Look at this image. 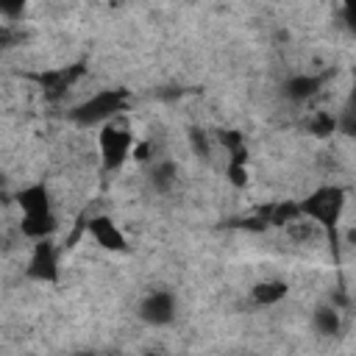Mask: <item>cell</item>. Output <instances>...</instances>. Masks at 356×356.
Returning a JSON list of instances; mask_svg holds the SVG:
<instances>
[{
    "instance_id": "6da1fadb",
    "label": "cell",
    "mask_w": 356,
    "mask_h": 356,
    "mask_svg": "<svg viewBox=\"0 0 356 356\" xmlns=\"http://www.w3.org/2000/svg\"><path fill=\"white\" fill-rule=\"evenodd\" d=\"M300 203V214L303 220L314 222L317 228L325 231V236L331 239V245H337V225L342 220V211H345V203H348V195L342 186L337 184H323L317 189H312Z\"/></svg>"
},
{
    "instance_id": "7a4b0ae2",
    "label": "cell",
    "mask_w": 356,
    "mask_h": 356,
    "mask_svg": "<svg viewBox=\"0 0 356 356\" xmlns=\"http://www.w3.org/2000/svg\"><path fill=\"white\" fill-rule=\"evenodd\" d=\"M128 106V89H100L95 95H89L86 100H81L78 106L70 108V120L81 128H95V125H108L114 122V117Z\"/></svg>"
},
{
    "instance_id": "3957f363",
    "label": "cell",
    "mask_w": 356,
    "mask_h": 356,
    "mask_svg": "<svg viewBox=\"0 0 356 356\" xmlns=\"http://www.w3.org/2000/svg\"><path fill=\"white\" fill-rule=\"evenodd\" d=\"M97 150H100L103 167H106L108 172H114V170H120V167L131 159V153L136 150V139H134V134H131L128 128L108 122V125H103L100 134H97Z\"/></svg>"
},
{
    "instance_id": "277c9868",
    "label": "cell",
    "mask_w": 356,
    "mask_h": 356,
    "mask_svg": "<svg viewBox=\"0 0 356 356\" xmlns=\"http://www.w3.org/2000/svg\"><path fill=\"white\" fill-rule=\"evenodd\" d=\"M25 275L31 281H39V284H56L58 281V248L53 245V239L33 242L31 259L25 264Z\"/></svg>"
},
{
    "instance_id": "5b68a950",
    "label": "cell",
    "mask_w": 356,
    "mask_h": 356,
    "mask_svg": "<svg viewBox=\"0 0 356 356\" xmlns=\"http://www.w3.org/2000/svg\"><path fill=\"white\" fill-rule=\"evenodd\" d=\"M139 317H142V323H147L153 328L170 325L175 320V295L167 289H156V292L145 295L139 303Z\"/></svg>"
},
{
    "instance_id": "8992f818",
    "label": "cell",
    "mask_w": 356,
    "mask_h": 356,
    "mask_svg": "<svg viewBox=\"0 0 356 356\" xmlns=\"http://www.w3.org/2000/svg\"><path fill=\"white\" fill-rule=\"evenodd\" d=\"M86 231L92 234V239L103 248V250H111V253H125L128 250V239L125 234L120 231V225L108 217V214H95L86 220Z\"/></svg>"
},
{
    "instance_id": "52a82bcc",
    "label": "cell",
    "mask_w": 356,
    "mask_h": 356,
    "mask_svg": "<svg viewBox=\"0 0 356 356\" xmlns=\"http://www.w3.org/2000/svg\"><path fill=\"white\" fill-rule=\"evenodd\" d=\"M14 200H17L19 211H22V217H25V214L53 211V206H50V189H47L44 184H28V186H19V189L14 192Z\"/></svg>"
},
{
    "instance_id": "ba28073f",
    "label": "cell",
    "mask_w": 356,
    "mask_h": 356,
    "mask_svg": "<svg viewBox=\"0 0 356 356\" xmlns=\"http://www.w3.org/2000/svg\"><path fill=\"white\" fill-rule=\"evenodd\" d=\"M325 83V75H309V72H300V75H292L286 83H284V95L292 100V103H309Z\"/></svg>"
},
{
    "instance_id": "9c48e42d",
    "label": "cell",
    "mask_w": 356,
    "mask_h": 356,
    "mask_svg": "<svg viewBox=\"0 0 356 356\" xmlns=\"http://www.w3.org/2000/svg\"><path fill=\"white\" fill-rule=\"evenodd\" d=\"M19 231L22 236L42 242V239H53V234L58 231V217L53 211H42V214H25L19 220Z\"/></svg>"
},
{
    "instance_id": "30bf717a",
    "label": "cell",
    "mask_w": 356,
    "mask_h": 356,
    "mask_svg": "<svg viewBox=\"0 0 356 356\" xmlns=\"http://www.w3.org/2000/svg\"><path fill=\"white\" fill-rule=\"evenodd\" d=\"M286 295H289V284L281 281V278L259 281V284L250 289V298H253L256 306H275V303H281Z\"/></svg>"
},
{
    "instance_id": "8fae6325",
    "label": "cell",
    "mask_w": 356,
    "mask_h": 356,
    "mask_svg": "<svg viewBox=\"0 0 356 356\" xmlns=\"http://www.w3.org/2000/svg\"><path fill=\"white\" fill-rule=\"evenodd\" d=\"M303 220L300 214V203H289V200H281V203H273L270 209H264V222L267 225H292Z\"/></svg>"
},
{
    "instance_id": "7c38bea8",
    "label": "cell",
    "mask_w": 356,
    "mask_h": 356,
    "mask_svg": "<svg viewBox=\"0 0 356 356\" xmlns=\"http://www.w3.org/2000/svg\"><path fill=\"white\" fill-rule=\"evenodd\" d=\"M175 181H178V167L172 164V161H156L153 164V170H150V184H153V189L156 192H170L172 186H175Z\"/></svg>"
},
{
    "instance_id": "4fadbf2b",
    "label": "cell",
    "mask_w": 356,
    "mask_h": 356,
    "mask_svg": "<svg viewBox=\"0 0 356 356\" xmlns=\"http://www.w3.org/2000/svg\"><path fill=\"white\" fill-rule=\"evenodd\" d=\"M312 323H314V331L323 334V337H334V334H339V325H342L339 312H337L334 306H320V309H314Z\"/></svg>"
},
{
    "instance_id": "5bb4252c",
    "label": "cell",
    "mask_w": 356,
    "mask_h": 356,
    "mask_svg": "<svg viewBox=\"0 0 356 356\" xmlns=\"http://www.w3.org/2000/svg\"><path fill=\"white\" fill-rule=\"evenodd\" d=\"M309 131H312L314 136H331V134L337 131V117H331V114H325V111H317V114H312V120H309Z\"/></svg>"
},
{
    "instance_id": "9a60e30c",
    "label": "cell",
    "mask_w": 356,
    "mask_h": 356,
    "mask_svg": "<svg viewBox=\"0 0 356 356\" xmlns=\"http://www.w3.org/2000/svg\"><path fill=\"white\" fill-rule=\"evenodd\" d=\"M189 142H192V150H195V156H200V159H209L211 147H209V136H206V131H200V128H192V131H189Z\"/></svg>"
},
{
    "instance_id": "2e32d148",
    "label": "cell",
    "mask_w": 356,
    "mask_h": 356,
    "mask_svg": "<svg viewBox=\"0 0 356 356\" xmlns=\"http://www.w3.org/2000/svg\"><path fill=\"white\" fill-rule=\"evenodd\" d=\"M337 131L345 136H356V111L348 108L342 117H337Z\"/></svg>"
},
{
    "instance_id": "e0dca14e",
    "label": "cell",
    "mask_w": 356,
    "mask_h": 356,
    "mask_svg": "<svg viewBox=\"0 0 356 356\" xmlns=\"http://www.w3.org/2000/svg\"><path fill=\"white\" fill-rule=\"evenodd\" d=\"M342 22H345V28L356 36V0H348V3L342 6Z\"/></svg>"
},
{
    "instance_id": "ac0fdd59",
    "label": "cell",
    "mask_w": 356,
    "mask_h": 356,
    "mask_svg": "<svg viewBox=\"0 0 356 356\" xmlns=\"http://www.w3.org/2000/svg\"><path fill=\"white\" fill-rule=\"evenodd\" d=\"M22 11H25L22 3H0V14L3 17H19Z\"/></svg>"
},
{
    "instance_id": "d6986e66",
    "label": "cell",
    "mask_w": 356,
    "mask_h": 356,
    "mask_svg": "<svg viewBox=\"0 0 356 356\" xmlns=\"http://www.w3.org/2000/svg\"><path fill=\"white\" fill-rule=\"evenodd\" d=\"M348 108L356 111V72H353V83H350V92H348Z\"/></svg>"
},
{
    "instance_id": "ffe728a7",
    "label": "cell",
    "mask_w": 356,
    "mask_h": 356,
    "mask_svg": "<svg viewBox=\"0 0 356 356\" xmlns=\"http://www.w3.org/2000/svg\"><path fill=\"white\" fill-rule=\"evenodd\" d=\"M145 356H161V353H153V350H147V353H145Z\"/></svg>"
},
{
    "instance_id": "44dd1931",
    "label": "cell",
    "mask_w": 356,
    "mask_h": 356,
    "mask_svg": "<svg viewBox=\"0 0 356 356\" xmlns=\"http://www.w3.org/2000/svg\"><path fill=\"white\" fill-rule=\"evenodd\" d=\"M72 356H92V353H72Z\"/></svg>"
}]
</instances>
